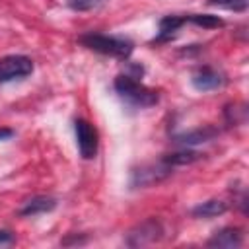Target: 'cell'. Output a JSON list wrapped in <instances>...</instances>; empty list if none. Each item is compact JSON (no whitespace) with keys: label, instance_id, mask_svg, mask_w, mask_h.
<instances>
[{"label":"cell","instance_id":"cell-1","mask_svg":"<svg viewBox=\"0 0 249 249\" xmlns=\"http://www.w3.org/2000/svg\"><path fill=\"white\" fill-rule=\"evenodd\" d=\"M115 91L132 107H152L158 103V93L150 88H146L144 84H140L138 80H134L128 74L117 76L115 78Z\"/></svg>","mask_w":249,"mask_h":249},{"label":"cell","instance_id":"cell-2","mask_svg":"<svg viewBox=\"0 0 249 249\" xmlns=\"http://www.w3.org/2000/svg\"><path fill=\"white\" fill-rule=\"evenodd\" d=\"M80 43L95 53L109 54L115 58H128L132 53V41L124 37H113V35H103V33H86L80 37Z\"/></svg>","mask_w":249,"mask_h":249},{"label":"cell","instance_id":"cell-3","mask_svg":"<svg viewBox=\"0 0 249 249\" xmlns=\"http://www.w3.org/2000/svg\"><path fill=\"white\" fill-rule=\"evenodd\" d=\"M163 237V226L158 218H148L140 224H136L126 233V245L128 247H144L150 243H156Z\"/></svg>","mask_w":249,"mask_h":249},{"label":"cell","instance_id":"cell-4","mask_svg":"<svg viewBox=\"0 0 249 249\" xmlns=\"http://www.w3.org/2000/svg\"><path fill=\"white\" fill-rule=\"evenodd\" d=\"M171 175V165L160 161V163H148L132 169L130 173V187L132 189H142V187H152L161 181H165Z\"/></svg>","mask_w":249,"mask_h":249},{"label":"cell","instance_id":"cell-5","mask_svg":"<svg viewBox=\"0 0 249 249\" xmlns=\"http://www.w3.org/2000/svg\"><path fill=\"white\" fill-rule=\"evenodd\" d=\"M33 72V62L23 54H8L0 58V84L25 78Z\"/></svg>","mask_w":249,"mask_h":249},{"label":"cell","instance_id":"cell-6","mask_svg":"<svg viewBox=\"0 0 249 249\" xmlns=\"http://www.w3.org/2000/svg\"><path fill=\"white\" fill-rule=\"evenodd\" d=\"M74 130H76V140H78L80 156L84 160H93L95 154H97V132H95V128L88 121L76 119Z\"/></svg>","mask_w":249,"mask_h":249},{"label":"cell","instance_id":"cell-7","mask_svg":"<svg viewBox=\"0 0 249 249\" xmlns=\"http://www.w3.org/2000/svg\"><path fill=\"white\" fill-rule=\"evenodd\" d=\"M191 84L198 91H212V89H218L224 84V78L218 70H214L210 66H202L193 74Z\"/></svg>","mask_w":249,"mask_h":249},{"label":"cell","instance_id":"cell-8","mask_svg":"<svg viewBox=\"0 0 249 249\" xmlns=\"http://www.w3.org/2000/svg\"><path fill=\"white\" fill-rule=\"evenodd\" d=\"M218 136V128L206 124V126H198V128H193V130H185L177 136H173V142L175 144H181L185 148L189 146H195V144H202V142H210L212 138Z\"/></svg>","mask_w":249,"mask_h":249},{"label":"cell","instance_id":"cell-9","mask_svg":"<svg viewBox=\"0 0 249 249\" xmlns=\"http://www.w3.org/2000/svg\"><path fill=\"white\" fill-rule=\"evenodd\" d=\"M241 243H243V231L239 228H222L206 241L208 247H218V249H235Z\"/></svg>","mask_w":249,"mask_h":249},{"label":"cell","instance_id":"cell-10","mask_svg":"<svg viewBox=\"0 0 249 249\" xmlns=\"http://www.w3.org/2000/svg\"><path fill=\"white\" fill-rule=\"evenodd\" d=\"M56 208V200L51 196H33L29 200L23 202V206L18 210L19 216L29 218V216H37V214H45Z\"/></svg>","mask_w":249,"mask_h":249},{"label":"cell","instance_id":"cell-11","mask_svg":"<svg viewBox=\"0 0 249 249\" xmlns=\"http://www.w3.org/2000/svg\"><path fill=\"white\" fill-rule=\"evenodd\" d=\"M226 210H228V204H226L224 200H220V198H210V200H206V202L196 204V206L191 210V214H193L195 218H216V216H222Z\"/></svg>","mask_w":249,"mask_h":249},{"label":"cell","instance_id":"cell-12","mask_svg":"<svg viewBox=\"0 0 249 249\" xmlns=\"http://www.w3.org/2000/svg\"><path fill=\"white\" fill-rule=\"evenodd\" d=\"M183 23H187L185 18H179V16H163L160 19V31H158L156 41H167V39H171L175 35V31Z\"/></svg>","mask_w":249,"mask_h":249},{"label":"cell","instance_id":"cell-13","mask_svg":"<svg viewBox=\"0 0 249 249\" xmlns=\"http://www.w3.org/2000/svg\"><path fill=\"white\" fill-rule=\"evenodd\" d=\"M202 158V154L200 152H195V150H179V152H171V154H165L163 158H161V161L163 163H167V165H189V163H195L196 160H200Z\"/></svg>","mask_w":249,"mask_h":249},{"label":"cell","instance_id":"cell-14","mask_svg":"<svg viewBox=\"0 0 249 249\" xmlns=\"http://www.w3.org/2000/svg\"><path fill=\"white\" fill-rule=\"evenodd\" d=\"M185 19L195 23V25H198V27H204V29H214V27H222L224 25V19H220L218 16H212V14H191Z\"/></svg>","mask_w":249,"mask_h":249},{"label":"cell","instance_id":"cell-15","mask_svg":"<svg viewBox=\"0 0 249 249\" xmlns=\"http://www.w3.org/2000/svg\"><path fill=\"white\" fill-rule=\"evenodd\" d=\"M208 6L224 8V10H233V12H245L249 6V0H206Z\"/></svg>","mask_w":249,"mask_h":249},{"label":"cell","instance_id":"cell-16","mask_svg":"<svg viewBox=\"0 0 249 249\" xmlns=\"http://www.w3.org/2000/svg\"><path fill=\"white\" fill-rule=\"evenodd\" d=\"M99 4H101V0H68V6L74 12H88Z\"/></svg>","mask_w":249,"mask_h":249},{"label":"cell","instance_id":"cell-17","mask_svg":"<svg viewBox=\"0 0 249 249\" xmlns=\"http://www.w3.org/2000/svg\"><path fill=\"white\" fill-rule=\"evenodd\" d=\"M86 241H88L86 235H72V233H70V235L64 237L60 243H62V245H84Z\"/></svg>","mask_w":249,"mask_h":249},{"label":"cell","instance_id":"cell-18","mask_svg":"<svg viewBox=\"0 0 249 249\" xmlns=\"http://www.w3.org/2000/svg\"><path fill=\"white\" fill-rule=\"evenodd\" d=\"M14 243V233L8 230H0V245H10Z\"/></svg>","mask_w":249,"mask_h":249},{"label":"cell","instance_id":"cell-19","mask_svg":"<svg viewBox=\"0 0 249 249\" xmlns=\"http://www.w3.org/2000/svg\"><path fill=\"white\" fill-rule=\"evenodd\" d=\"M14 134H16V132H14L12 128H6V126H2V128H0V142H4V140H10Z\"/></svg>","mask_w":249,"mask_h":249}]
</instances>
